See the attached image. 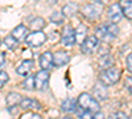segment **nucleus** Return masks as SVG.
<instances>
[{
	"label": "nucleus",
	"mask_w": 132,
	"mask_h": 119,
	"mask_svg": "<svg viewBox=\"0 0 132 119\" xmlns=\"http://www.w3.org/2000/svg\"><path fill=\"white\" fill-rule=\"evenodd\" d=\"M86 36H87V27L81 24V25H78L75 28V40H77L78 44H82V42L87 38Z\"/></svg>",
	"instance_id": "nucleus-19"
},
{
	"label": "nucleus",
	"mask_w": 132,
	"mask_h": 119,
	"mask_svg": "<svg viewBox=\"0 0 132 119\" xmlns=\"http://www.w3.org/2000/svg\"><path fill=\"white\" fill-rule=\"evenodd\" d=\"M118 35H119V28H118V25L115 23L101 24L95 29V36L98 37V40H101L103 42L114 41Z\"/></svg>",
	"instance_id": "nucleus-1"
},
{
	"label": "nucleus",
	"mask_w": 132,
	"mask_h": 119,
	"mask_svg": "<svg viewBox=\"0 0 132 119\" xmlns=\"http://www.w3.org/2000/svg\"><path fill=\"white\" fill-rule=\"evenodd\" d=\"M53 61L56 66H62V65H66L70 61V56L68 52L65 50H58L53 54Z\"/></svg>",
	"instance_id": "nucleus-11"
},
{
	"label": "nucleus",
	"mask_w": 132,
	"mask_h": 119,
	"mask_svg": "<svg viewBox=\"0 0 132 119\" xmlns=\"http://www.w3.org/2000/svg\"><path fill=\"white\" fill-rule=\"evenodd\" d=\"M32 68H33V60H24L17 65L16 73L19 75H21V77H28Z\"/></svg>",
	"instance_id": "nucleus-9"
},
{
	"label": "nucleus",
	"mask_w": 132,
	"mask_h": 119,
	"mask_svg": "<svg viewBox=\"0 0 132 119\" xmlns=\"http://www.w3.org/2000/svg\"><path fill=\"white\" fill-rule=\"evenodd\" d=\"M77 103H78L77 101L68 98V99H65V101L62 102L61 109H62V111H65V113H74V111H77V109H78V105H77Z\"/></svg>",
	"instance_id": "nucleus-18"
},
{
	"label": "nucleus",
	"mask_w": 132,
	"mask_h": 119,
	"mask_svg": "<svg viewBox=\"0 0 132 119\" xmlns=\"http://www.w3.org/2000/svg\"><path fill=\"white\" fill-rule=\"evenodd\" d=\"M8 80H9V75L5 72H0V89L8 82Z\"/></svg>",
	"instance_id": "nucleus-28"
},
{
	"label": "nucleus",
	"mask_w": 132,
	"mask_h": 119,
	"mask_svg": "<svg viewBox=\"0 0 132 119\" xmlns=\"http://www.w3.org/2000/svg\"><path fill=\"white\" fill-rule=\"evenodd\" d=\"M82 15L89 19V20H95L99 16L102 15V11H103V3L101 0H91L90 3H86L82 7Z\"/></svg>",
	"instance_id": "nucleus-2"
},
{
	"label": "nucleus",
	"mask_w": 132,
	"mask_h": 119,
	"mask_svg": "<svg viewBox=\"0 0 132 119\" xmlns=\"http://www.w3.org/2000/svg\"><path fill=\"white\" fill-rule=\"evenodd\" d=\"M127 69H128V72L129 73H132V53H129L128 54V57H127Z\"/></svg>",
	"instance_id": "nucleus-30"
},
{
	"label": "nucleus",
	"mask_w": 132,
	"mask_h": 119,
	"mask_svg": "<svg viewBox=\"0 0 132 119\" xmlns=\"http://www.w3.org/2000/svg\"><path fill=\"white\" fill-rule=\"evenodd\" d=\"M49 78L50 75L46 70H41L35 75V89L37 90H44L49 83Z\"/></svg>",
	"instance_id": "nucleus-7"
},
{
	"label": "nucleus",
	"mask_w": 132,
	"mask_h": 119,
	"mask_svg": "<svg viewBox=\"0 0 132 119\" xmlns=\"http://www.w3.org/2000/svg\"><path fill=\"white\" fill-rule=\"evenodd\" d=\"M5 101H7V105H8L9 107H13V106L21 105V102H23V98H21V95H20V94L12 91V93H8Z\"/></svg>",
	"instance_id": "nucleus-17"
},
{
	"label": "nucleus",
	"mask_w": 132,
	"mask_h": 119,
	"mask_svg": "<svg viewBox=\"0 0 132 119\" xmlns=\"http://www.w3.org/2000/svg\"><path fill=\"white\" fill-rule=\"evenodd\" d=\"M112 65H114V58L107 54V56H103L101 58V62H99V66L103 68V69H108V68H112Z\"/></svg>",
	"instance_id": "nucleus-22"
},
{
	"label": "nucleus",
	"mask_w": 132,
	"mask_h": 119,
	"mask_svg": "<svg viewBox=\"0 0 132 119\" xmlns=\"http://www.w3.org/2000/svg\"><path fill=\"white\" fill-rule=\"evenodd\" d=\"M77 102H78V106L81 107V109H83L86 111H90L93 114H95V113H98L99 110H101V106H99L98 101H95L94 97H91L87 93L81 94L78 97V99H77Z\"/></svg>",
	"instance_id": "nucleus-3"
},
{
	"label": "nucleus",
	"mask_w": 132,
	"mask_h": 119,
	"mask_svg": "<svg viewBox=\"0 0 132 119\" xmlns=\"http://www.w3.org/2000/svg\"><path fill=\"white\" fill-rule=\"evenodd\" d=\"M63 19H65V16L62 12H53V15L50 16V21L52 23H56V24H61Z\"/></svg>",
	"instance_id": "nucleus-25"
},
{
	"label": "nucleus",
	"mask_w": 132,
	"mask_h": 119,
	"mask_svg": "<svg viewBox=\"0 0 132 119\" xmlns=\"http://www.w3.org/2000/svg\"><path fill=\"white\" fill-rule=\"evenodd\" d=\"M107 119H129V116L123 111H116V113H112Z\"/></svg>",
	"instance_id": "nucleus-27"
},
{
	"label": "nucleus",
	"mask_w": 132,
	"mask_h": 119,
	"mask_svg": "<svg viewBox=\"0 0 132 119\" xmlns=\"http://www.w3.org/2000/svg\"><path fill=\"white\" fill-rule=\"evenodd\" d=\"M77 12H78V5H77L75 3H68L66 5H63V8H62L63 16H68V17L74 16Z\"/></svg>",
	"instance_id": "nucleus-20"
},
{
	"label": "nucleus",
	"mask_w": 132,
	"mask_h": 119,
	"mask_svg": "<svg viewBox=\"0 0 132 119\" xmlns=\"http://www.w3.org/2000/svg\"><path fill=\"white\" fill-rule=\"evenodd\" d=\"M19 119H42V116L37 113H33V111H28L25 114H23Z\"/></svg>",
	"instance_id": "nucleus-26"
},
{
	"label": "nucleus",
	"mask_w": 132,
	"mask_h": 119,
	"mask_svg": "<svg viewBox=\"0 0 132 119\" xmlns=\"http://www.w3.org/2000/svg\"><path fill=\"white\" fill-rule=\"evenodd\" d=\"M44 25H45V21H44V19H41V17H36V19H33V20L30 21V23H29L30 29H33L35 32H37V30L42 29V28H44Z\"/></svg>",
	"instance_id": "nucleus-21"
},
{
	"label": "nucleus",
	"mask_w": 132,
	"mask_h": 119,
	"mask_svg": "<svg viewBox=\"0 0 132 119\" xmlns=\"http://www.w3.org/2000/svg\"><path fill=\"white\" fill-rule=\"evenodd\" d=\"M94 94H95L96 98L101 99V101H104V99L108 98V93L106 90V86L103 83H101V82L94 86Z\"/></svg>",
	"instance_id": "nucleus-16"
},
{
	"label": "nucleus",
	"mask_w": 132,
	"mask_h": 119,
	"mask_svg": "<svg viewBox=\"0 0 132 119\" xmlns=\"http://www.w3.org/2000/svg\"><path fill=\"white\" fill-rule=\"evenodd\" d=\"M119 5H120V8H122L123 16L132 20V0H120Z\"/></svg>",
	"instance_id": "nucleus-15"
},
{
	"label": "nucleus",
	"mask_w": 132,
	"mask_h": 119,
	"mask_svg": "<svg viewBox=\"0 0 132 119\" xmlns=\"http://www.w3.org/2000/svg\"><path fill=\"white\" fill-rule=\"evenodd\" d=\"M21 86H23L24 89H27V90H30V89H35V77H27L25 78V81L21 83Z\"/></svg>",
	"instance_id": "nucleus-24"
},
{
	"label": "nucleus",
	"mask_w": 132,
	"mask_h": 119,
	"mask_svg": "<svg viewBox=\"0 0 132 119\" xmlns=\"http://www.w3.org/2000/svg\"><path fill=\"white\" fill-rule=\"evenodd\" d=\"M124 85H126V89L129 91V94H132V77H127Z\"/></svg>",
	"instance_id": "nucleus-29"
},
{
	"label": "nucleus",
	"mask_w": 132,
	"mask_h": 119,
	"mask_svg": "<svg viewBox=\"0 0 132 119\" xmlns=\"http://www.w3.org/2000/svg\"><path fill=\"white\" fill-rule=\"evenodd\" d=\"M63 119H71V118H69V116H65Z\"/></svg>",
	"instance_id": "nucleus-33"
},
{
	"label": "nucleus",
	"mask_w": 132,
	"mask_h": 119,
	"mask_svg": "<svg viewBox=\"0 0 132 119\" xmlns=\"http://www.w3.org/2000/svg\"><path fill=\"white\" fill-rule=\"evenodd\" d=\"M91 119H106V118H104V115H103L101 111H98V113H95V114L93 115Z\"/></svg>",
	"instance_id": "nucleus-32"
},
{
	"label": "nucleus",
	"mask_w": 132,
	"mask_h": 119,
	"mask_svg": "<svg viewBox=\"0 0 132 119\" xmlns=\"http://www.w3.org/2000/svg\"><path fill=\"white\" fill-rule=\"evenodd\" d=\"M54 65L53 61V54L52 52H44L40 56V66L42 68V70H48Z\"/></svg>",
	"instance_id": "nucleus-12"
},
{
	"label": "nucleus",
	"mask_w": 132,
	"mask_h": 119,
	"mask_svg": "<svg viewBox=\"0 0 132 119\" xmlns=\"http://www.w3.org/2000/svg\"><path fill=\"white\" fill-rule=\"evenodd\" d=\"M21 109H24V110H30V111H33V110H40L41 109V105H40V102L38 101H36V99H30V98H25V99H23V102H21Z\"/></svg>",
	"instance_id": "nucleus-13"
},
{
	"label": "nucleus",
	"mask_w": 132,
	"mask_h": 119,
	"mask_svg": "<svg viewBox=\"0 0 132 119\" xmlns=\"http://www.w3.org/2000/svg\"><path fill=\"white\" fill-rule=\"evenodd\" d=\"M4 65H5V56L2 53V54H0V72L4 68Z\"/></svg>",
	"instance_id": "nucleus-31"
},
{
	"label": "nucleus",
	"mask_w": 132,
	"mask_h": 119,
	"mask_svg": "<svg viewBox=\"0 0 132 119\" xmlns=\"http://www.w3.org/2000/svg\"><path fill=\"white\" fill-rule=\"evenodd\" d=\"M98 46H99V40L94 35V36H89L82 42L81 50H82V53H86V54H93V53H95V50L98 49Z\"/></svg>",
	"instance_id": "nucleus-6"
},
{
	"label": "nucleus",
	"mask_w": 132,
	"mask_h": 119,
	"mask_svg": "<svg viewBox=\"0 0 132 119\" xmlns=\"http://www.w3.org/2000/svg\"><path fill=\"white\" fill-rule=\"evenodd\" d=\"M108 17H110V20H111V23H115V24L118 23V21L122 20L123 12H122V8H120L119 3L112 4L108 8Z\"/></svg>",
	"instance_id": "nucleus-10"
},
{
	"label": "nucleus",
	"mask_w": 132,
	"mask_h": 119,
	"mask_svg": "<svg viewBox=\"0 0 132 119\" xmlns=\"http://www.w3.org/2000/svg\"><path fill=\"white\" fill-rule=\"evenodd\" d=\"M12 35L17 41H23V40H25L27 38V36H28V29H27V27L25 25H17L13 30H12Z\"/></svg>",
	"instance_id": "nucleus-14"
},
{
	"label": "nucleus",
	"mask_w": 132,
	"mask_h": 119,
	"mask_svg": "<svg viewBox=\"0 0 132 119\" xmlns=\"http://www.w3.org/2000/svg\"><path fill=\"white\" fill-rule=\"evenodd\" d=\"M61 42L65 46H73L77 42V40H75V29H73L70 25L65 27L62 37H61Z\"/></svg>",
	"instance_id": "nucleus-8"
},
{
	"label": "nucleus",
	"mask_w": 132,
	"mask_h": 119,
	"mask_svg": "<svg viewBox=\"0 0 132 119\" xmlns=\"http://www.w3.org/2000/svg\"><path fill=\"white\" fill-rule=\"evenodd\" d=\"M46 41V35L41 30H37V32H32L29 33L25 38V42L29 45V46H33V48H37V46H41L44 42Z\"/></svg>",
	"instance_id": "nucleus-5"
},
{
	"label": "nucleus",
	"mask_w": 132,
	"mask_h": 119,
	"mask_svg": "<svg viewBox=\"0 0 132 119\" xmlns=\"http://www.w3.org/2000/svg\"><path fill=\"white\" fill-rule=\"evenodd\" d=\"M17 40L12 36V35H9V36H7L5 38H4V44L9 48V49H15L16 46H17Z\"/></svg>",
	"instance_id": "nucleus-23"
},
{
	"label": "nucleus",
	"mask_w": 132,
	"mask_h": 119,
	"mask_svg": "<svg viewBox=\"0 0 132 119\" xmlns=\"http://www.w3.org/2000/svg\"><path fill=\"white\" fill-rule=\"evenodd\" d=\"M120 80V70L115 66L104 69L99 74V82L103 83L104 86H112Z\"/></svg>",
	"instance_id": "nucleus-4"
}]
</instances>
